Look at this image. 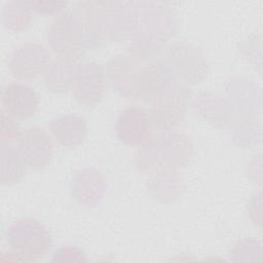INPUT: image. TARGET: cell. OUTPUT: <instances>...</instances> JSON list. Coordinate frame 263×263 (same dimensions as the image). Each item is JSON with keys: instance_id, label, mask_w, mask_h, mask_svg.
I'll list each match as a JSON object with an SVG mask.
<instances>
[{"instance_id": "obj_5", "label": "cell", "mask_w": 263, "mask_h": 263, "mask_svg": "<svg viewBox=\"0 0 263 263\" xmlns=\"http://www.w3.org/2000/svg\"><path fill=\"white\" fill-rule=\"evenodd\" d=\"M49 55L44 46L29 43L20 46L12 53L9 70L13 77L22 80L36 78L48 67Z\"/></svg>"}, {"instance_id": "obj_7", "label": "cell", "mask_w": 263, "mask_h": 263, "mask_svg": "<svg viewBox=\"0 0 263 263\" xmlns=\"http://www.w3.org/2000/svg\"><path fill=\"white\" fill-rule=\"evenodd\" d=\"M152 127L168 130L183 120L186 112V103L182 97H160L153 101L148 110Z\"/></svg>"}, {"instance_id": "obj_2", "label": "cell", "mask_w": 263, "mask_h": 263, "mask_svg": "<svg viewBox=\"0 0 263 263\" xmlns=\"http://www.w3.org/2000/svg\"><path fill=\"white\" fill-rule=\"evenodd\" d=\"M15 142L27 167L40 171L50 163L53 144L50 136L44 129L29 127L21 130Z\"/></svg>"}, {"instance_id": "obj_4", "label": "cell", "mask_w": 263, "mask_h": 263, "mask_svg": "<svg viewBox=\"0 0 263 263\" xmlns=\"http://www.w3.org/2000/svg\"><path fill=\"white\" fill-rule=\"evenodd\" d=\"M2 107L6 114L14 119H28L38 111L39 96L31 86L13 82L5 85L1 91Z\"/></svg>"}, {"instance_id": "obj_8", "label": "cell", "mask_w": 263, "mask_h": 263, "mask_svg": "<svg viewBox=\"0 0 263 263\" xmlns=\"http://www.w3.org/2000/svg\"><path fill=\"white\" fill-rule=\"evenodd\" d=\"M49 129L54 140L64 147H73L81 144L88 133L86 121L76 114L57 117L50 122Z\"/></svg>"}, {"instance_id": "obj_9", "label": "cell", "mask_w": 263, "mask_h": 263, "mask_svg": "<svg viewBox=\"0 0 263 263\" xmlns=\"http://www.w3.org/2000/svg\"><path fill=\"white\" fill-rule=\"evenodd\" d=\"M138 74L139 96L154 101L164 95L170 83V72L162 64H151Z\"/></svg>"}, {"instance_id": "obj_6", "label": "cell", "mask_w": 263, "mask_h": 263, "mask_svg": "<svg viewBox=\"0 0 263 263\" xmlns=\"http://www.w3.org/2000/svg\"><path fill=\"white\" fill-rule=\"evenodd\" d=\"M73 89L81 103L92 105L101 101L105 92V79L101 68L95 64H86L78 68Z\"/></svg>"}, {"instance_id": "obj_10", "label": "cell", "mask_w": 263, "mask_h": 263, "mask_svg": "<svg viewBox=\"0 0 263 263\" xmlns=\"http://www.w3.org/2000/svg\"><path fill=\"white\" fill-rule=\"evenodd\" d=\"M26 163L17 147L2 143L1 146V182L13 184L18 182L26 174Z\"/></svg>"}, {"instance_id": "obj_1", "label": "cell", "mask_w": 263, "mask_h": 263, "mask_svg": "<svg viewBox=\"0 0 263 263\" xmlns=\"http://www.w3.org/2000/svg\"><path fill=\"white\" fill-rule=\"evenodd\" d=\"M6 241L21 260L37 261L51 249L52 236L39 221L31 218L12 222L6 230Z\"/></svg>"}, {"instance_id": "obj_3", "label": "cell", "mask_w": 263, "mask_h": 263, "mask_svg": "<svg viewBox=\"0 0 263 263\" xmlns=\"http://www.w3.org/2000/svg\"><path fill=\"white\" fill-rule=\"evenodd\" d=\"M152 123L148 110L133 106L118 115L115 130L118 139L126 145H141L149 140Z\"/></svg>"}]
</instances>
